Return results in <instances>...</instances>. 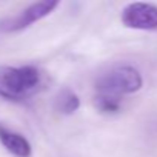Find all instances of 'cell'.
Wrapping results in <instances>:
<instances>
[{
	"label": "cell",
	"instance_id": "cell-1",
	"mask_svg": "<svg viewBox=\"0 0 157 157\" xmlns=\"http://www.w3.org/2000/svg\"><path fill=\"white\" fill-rule=\"evenodd\" d=\"M142 85V75L134 66L113 68L96 82V106L102 113H116L120 109V97L139 91Z\"/></svg>",
	"mask_w": 157,
	"mask_h": 157
},
{
	"label": "cell",
	"instance_id": "cell-5",
	"mask_svg": "<svg viewBox=\"0 0 157 157\" xmlns=\"http://www.w3.org/2000/svg\"><path fill=\"white\" fill-rule=\"evenodd\" d=\"M0 143L16 157H31V143L22 134L0 125Z\"/></svg>",
	"mask_w": 157,
	"mask_h": 157
},
{
	"label": "cell",
	"instance_id": "cell-4",
	"mask_svg": "<svg viewBox=\"0 0 157 157\" xmlns=\"http://www.w3.org/2000/svg\"><path fill=\"white\" fill-rule=\"evenodd\" d=\"M59 6V2L56 0H43V2H37L29 5L28 8H25L17 17H14L8 29L10 31H20L25 29L28 26H31L33 23L39 22L40 19L46 17L49 13H52V10H56Z\"/></svg>",
	"mask_w": 157,
	"mask_h": 157
},
{
	"label": "cell",
	"instance_id": "cell-2",
	"mask_svg": "<svg viewBox=\"0 0 157 157\" xmlns=\"http://www.w3.org/2000/svg\"><path fill=\"white\" fill-rule=\"evenodd\" d=\"M42 86V72L31 65L0 69V96L8 100H25Z\"/></svg>",
	"mask_w": 157,
	"mask_h": 157
},
{
	"label": "cell",
	"instance_id": "cell-6",
	"mask_svg": "<svg viewBox=\"0 0 157 157\" xmlns=\"http://www.w3.org/2000/svg\"><path fill=\"white\" fill-rule=\"evenodd\" d=\"M56 106L63 114H72L80 106V100H78L77 94L71 90H63L56 99Z\"/></svg>",
	"mask_w": 157,
	"mask_h": 157
},
{
	"label": "cell",
	"instance_id": "cell-3",
	"mask_svg": "<svg viewBox=\"0 0 157 157\" xmlns=\"http://www.w3.org/2000/svg\"><path fill=\"white\" fill-rule=\"evenodd\" d=\"M122 23L131 29H157V6L146 2H134L123 8Z\"/></svg>",
	"mask_w": 157,
	"mask_h": 157
}]
</instances>
